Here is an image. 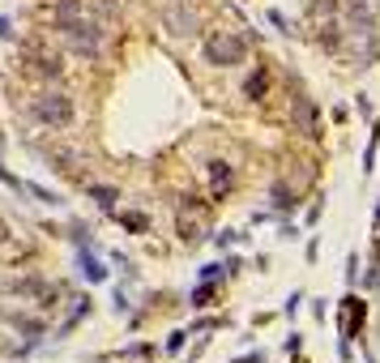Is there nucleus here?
<instances>
[{
  "label": "nucleus",
  "mask_w": 380,
  "mask_h": 363,
  "mask_svg": "<svg viewBox=\"0 0 380 363\" xmlns=\"http://www.w3.org/2000/svg\"><path fill=\"white\" fill-rule=\"evenodd\" d=\"M21 197H34V201H43V205H64V197L60 193H51V188H43V184H34V180H26V188H21Z\"/></svg>",
  "instance_id": "nucleus-15"
},
{
  "label": "nucleus",
  "mask_w": 380,
  "mask_h": 363,
  "mask_svg": "<svg viewBox=\"0 0 380 363\" xmlns=\"http://www.w3.org/2000/svg\"><path fill=\"white\" fill-rule=\"evenodd\" d=\"M287 103H291V128H295V137H304V141H321V116H317V103H312V94L304 90V81L291 73V94H287Z\"/></svg>",
  "instance_id": "nucleus-4"
},
{
  "label": "nucleus",
  "mask_w": 380,
  "mask_h": 363,
  "mask_svg": "<svg viewBox=\"0 0 380 363\" xmlns=\"http://www.w3.org/2000/svg\"><path fill=\"white\" fill-rule=\"evenodd\" d=\"M120 223H124L128 231H150V218H145V214H137V210H124V214H120Z\"/></svg>",
  "instance_id": "nucleus-19"
},
{
  "label": "nucleus",
  "mask_w": 380,
  "mask_h": 363,
  "mask_svg": "<svg viewBox=\"0 0 380 363\" xmlns=\"http://www.w3.org/2000/svg\"><path fill=\"white\" fill-rule=\"evenodd\" d=\"M184 342H188V334H184V329H175V334L163 342V351H167V355H180V351H184Z\"/></svg>",
  "instance_id": "nucleus-23"
},
{
  "label": "nucleus",
  "mask_w": 380,
  "mask_h": 363,
  "mask_svg": "<svg viewBox=\"0 0 380 363\" xmlns=\"http://www.w3.org/2000/svg\"><path fill=\"white\" fill-rule=\"evenodd\" d=\"M235 363H265V351H248V355H240Z\"/></svg>",
  "instance_id": "nucleus-26"
},
{
  "label": "nucleus",
  "mask_w": 380,
  "mask_h": 363,
  "mask_svg": "<svg viewBox=\"0 0 380 363\" xmlns=\"http://www.w3.org/2000/svg\"><path fill=\"white\" fill-rule=\"evenodd\" d=\"M214 295H218V282H201V287L192 291V308H210Z\"/></svg>",
  "instance_id": "nucleus-18"
},
{
  "label": "nucleus",
  "mask_w": 380,
  "mask_h": 363,
  "mask_svg": "<svg viewBox=\"0 0 380 363\" xmlns=\"http://www.w3.org/2000/svg\"><path fill=\"white\" fill-rule=\"evenodd\" d=\"M90 197L103 214H115V205H120V188H111V184H90Z\"/></svg>",
  "instance_id": "nucleus-13"
},
{
  "label": "nucleus",
  "mask_w": 380,
  "mask_h": 363,
  "mask_svg": "<svg viewBox=\"0 0 380 363\" xmlns=\"http://www.w3.org/2000/svg\"><path fill=\"white\" fill-rule=\"evenodd\" d=\"M17 329H21V338L34 347V342L47 334V321H43V317H17Z\"/></svg>",
  "instance_id": "nucleus-16"
},
{
  "label": "nucleus",
  "mask_w": 380,
  "mask_h": 363,
  "mask_svg": "<svg viewBox=\"0 0 380 363\" xmlns=\"http://www.w3.org/2000/svg\"><path fill=\"white\" fill-rule=\"evenodd\" d=\"M252 43H257V34L218 26V30H210V34L201 39V60H205L210 68H240V64L248 60Z\"/></svg>",
  "instance_id": "nucleus-2"
},
{
  "label": "nucleus",
  "mask_w": 380,
  "mask_h": 363,
  "mask_svg": "<svg viewBox=\"0 0 380 363\" xmlns=\"http://www.w3.org/2000/svg\"><path fill=\"white\" fill-rule=\"evenodd\" d=\"M26 64H30L34 77H43V86L64 81V60H60L56 51H47L43 43H30V47H26Z\"/></svg>",
  "instance_id": "nucleus-8"
},
{
  "label": "nucleus",
  "mask_w": 380,
  "mask_h": 363,
  "mask_svg": "<svg viewBox=\"0 0 380 363\" xmlns=\"http://www.w3.org/2000/svg\"><path fill=\"white\" fill-rule=\"evenodd\" d=\"M77 270H81V278H86V282H94V287H103V282L111 278L107 261H98L90 244H86V248H77Z\"/></svg>",
  "instance_id": "nucleus-12"
},
{
  "label": "nucleus",
  "mask_w": 380,
  "mask_h": 363,
  "mask_svg": "<svg viewBox=\"0 0 380 363\" xmlns=\"http://www.w3.org/2000/svg\"><path fill=\"white\" fill-rule=\"evenodd\" d=\"M235 184H240V167L235 163H227V158H210L205 163V193L214 201H227L235 193Z\"/></svg>",
  "instance_id": "nucleus-7"
},
{
  "label": "nucleus",
  "mask_w": 380,
  "mask_h": 363,
  "mask_svg": "<svg viewBox=\"0 0 380 363\" xmlns=\"http://www.w3.org/2000/svg\"><path fill=\"white\" fill-rule=\"evenodd\" d=\"M30 111H34V120H38L43 128H68V124L77 120V103H73V94L64 90V81L38 86L34 98H30Z\"/></svg>",
  "instance_id": "nucleus-3"
},
{
  "label": "nucleus",
  "mask_w": 380,
  "mask_h": 363,
  "mask_svg": "<svg viewBox=\"0 0 380 363\" xmlns=\"http://www.w3.org/2000/svg\"><path fill=\"white\" fill-rule=\"evenodd\" d=\"M222 278H227V265H218V261L201 265V282H222Z\"/></svg>",
  "instance_id": "nucleus-20"
},
{
  "label": "nucleus",
  "mask_w": 380,
  "mask_h": 363,
  "mask_svg": "<svg viewBox=\"0 0 380 363\" xmlns=\"http://www.w3.org/2000/svg\"><path fill=\"white\" fill-rule=\"evenodd\" d=\"M0 39H13V21H9V13H0Z\"/></svg>",
  "instance_id": "nucleus-25"
},
{
  "label": "nucleus",
  "mask_w": 380,
  "mask_h": 363,
  "mask_svg": "<svg viewBox=\"0 0 380 363\" xmlns=\"http://www.w3.org/2000/svg\"><path fill=\"white\" fill-rule=\"evenodd\" d=\"M269 90H274V64L269 60H257L252 68H248V77H244V98L248 103H265L269 98Z\"/></svg>",
  "instance_id": "nucleus-10"
},
{
  "label": "nucleus",
  "mask_w": 380,
  "mask_h": 363,
  "mask_svg": "<svg viewBox=\"0 0 380 363\" xmlns=\"http://www.w3.org/2000/svg\"><path fill=\"white\" fill-rule=\"evenodd\" d=\"M235 235H240V231H218V235H214V244H218V248H227V244H235Z\"/></svg>",
  "instance_id": "nucleus-24"
},
{
  "label": "nucleus",
  "mask_w": 380,
  "mask_h": 363,
  "mask_svg": "<svg viewBox=\"0 0 380 363\" xmlns=\"http://www.w3.org/2000/svg\"><path fill=\"white\" fill-rule=\"evenodd\" d=\"M86 312H90V300H86V295H73V308H68V321L60 325V338H68V334L86 321Z\"/></svg>",
  "instance_id": "nucleus-14"
},
{
  "label": "nucleus",
  "mask_w": 380,
  "mask_h": 363,
  "mask_svg": "<svg viewBox=\"0 0 380 363\" xmlns=\"http://www.w3.org/2000/svg\"><path fill=\"white\" fill-rule=\"evenodd\" d=\"M299 201H304V193H299L287 175H278V180L269 184V205H274L278 214H295V210H299Z\"/></svg>",
  "instance_id": "nucleus-11"
},
{
  "label": "nucleus",
  "mask_w": 380,
  "mask_h": 363,
  "mask_svg": "<svg viewBox=\"0 0 380 363\" xmlns=\"http://www.w3.org/2000/svg\"><path fill=\"white\" fill-rule=\"evenodd\" d=\"M0 317H4V308H0Z\"/></svg>",
  "instance_id": "nucleus-30"
},
{
  "label": "nucleus",
  "mask_w": 380,
  "mask_h": 363,
  "mask_svg": "<svg viewBox=\"0 0 380 363\" xmlns=\"http://www.w3.org/2000/svg\"><path fill=\"white\" fill-rule=\"evenodd\" d=\"M338 325H342V342H359V338H364V325H368V300L346 295V300H342Z\"/></svg>",
  "instance_id": "nucleus-9"
},
{
  "label": "nucleus",
  "mask_w": 380,
  "mask_h": 363,
  "mask_svg": "<svg viewBox=\"0 0 380 363\" xmlns=\"http://www.w3.org/2000/svg\"><path fill=\"white\" fill-rule=\"evenodd\" d=\"M372 227H380V205H376V214H372Z\"/></svg>",
  "instance_id": "nucleus-29"
},
{
  "label": "nucleus",
  "mask_w": 380,
  "mask_h": 363,
  "mask_svg": "<svg viewBox=\"0 0 380 363\" xmlns=\"http://www.w3.org/2000/svg\"><path fill=\"white\" fill-rule=\"evenodd\" d=\"M158 17H163V30H167L171 39H197L201 26H205V21H201V9H197L192 0H167Z\"/></svg>",
  "instance_id": "nucleus-5"
},
{
  "label": "nucleus",
  "mask_w": 380,
  "mask_h": 363,
  "mask_svg": "<svg viewBox=\"0 0 380 363\" xmlns=\"http://www.w3.org/2000/svg\"><path fill=\"white\" fill-rule=\"evenodd\" d=\"M4 240H9V227H4V218H0V244H4Z\"/></svg>",
  "instance_id": "nucleus-28"
},
{
  "label": "nucleus",
  "mask_w": 380,
  "mask_h": 363,
  "mask_svg": "<svg viewBox=\"0 0 380 363\" xmlns=\"http://www.w3.org/2000/svg\"><path fill=\"white\" fill-rule=\"evenodd\" d=\"M364 287H368V291L380 287V252H372V265H368V274H364Z\"/></svg>",
  "instance_id": "nucleus-21"
},
{
  "label": "nucleus",
  "mask_w": 380,
  "mask_h": 363,
  "mask_svg": "<svg viewBox=\"0 0 380 363\" xmlns=\"http://www.w3.org/2000/svg\"><path fill=\"white\" fill-rule=\"evenodd\" d=\"M269 26H274V30H282V34H295V30H291V17H287L282 9H269Z\"/></svg>",
  "instance_id": "nucleus-22"
},
{
  "label": "nucleus",
  "mask_w": 380,
  "mask_h": 363,
  "mask_svg": "<svg viewBox=\"0 0 380 363\" xmlns=\"http://www.w3.org/2000/svg\"><path fill=\"white\" fill-rule=\"evenodd\" d=\"M205 201H197L192 193H184L180 201H175V231H180V240L184 244H197V240H205Z\"/></svg>",
  "instance_id": "nucleus-6"
},
{
  "label": "nucleus",
  "mask_w": 380,
  "mask_h": 363,
  "mask_svg": "<svg viewBox=\"0 0 380 363\" xmlns=\"http://www.w3.org/2000/svg\"><path fill=\"white\" fill-rule=\"evenodd\" d=\"M376 145H380V124H372V137H368V150H364V175H372V167H376Z\"/></svg>",
  "instance_id": "nucleus-17"
},
{
  "label": "nucleus",
  "mask_w": 380,
  "mask_h": 363,
  "mask_svg": "<svg viewBox=\"0 0 380 363\" xmlns=\"http://www.w3.org/2000/svg\"><path fill=\"white\" fill-rule=\"evenodd\" d=\"M299 347H304V338H299V334H291V338H287V351H291V355H299Z\"/></svg>",
  "instance_id": "nucleus-27"
},
{
  "label": "nucleus",
  "mask_w": 380,
  "mask_h": 363,
  "mask_svg": "<svg viewBox=\"0 0 380 363\" xmlns=\"http://www.w3.org/2000/svg\"><path fill=\"white\" fill-rule=\"evenodd\" d=\"M56 34H60V43L77 56V60H103V51H107V34H111V26L94 13V9H86L81 17H73V21H64V26H56Z\"/></svg>",
  "instance_id": "nucleus-1"
}]
</instances>
